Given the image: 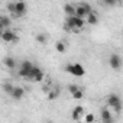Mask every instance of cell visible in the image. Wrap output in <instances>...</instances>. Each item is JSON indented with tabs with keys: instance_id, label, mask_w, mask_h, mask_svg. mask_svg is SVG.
I'll use <instances>...</instances> for the list:
<instances>
[{
	"instance_id": "obj_1",
	"label": "cell",
	"mask_w": 123,
	"mask_h": 123,
	"mask_svg": "<svg viewBox=\"0 0 123 123\" xmlns=\"http://www.w3.org/2000/svg\"><path fill=\"white\" fill-rule=\"evenodd\" d=\"M86 25V20L83 18H78L75 15H71V16H67L65 18V23H64V29L67 32H80Z\"/></svg>"
},
{
	"instance_id": "obj_2",
	"label": "cell",
	"mask_w": 123,
	"mask_h": 123,
	"mask_svg": "<svg viewBox=\"0 0 123 123\" xmlns=\"http://www.w3.org/2000/svg\"><path fill=\"white\" fill-rule=\"evenodd\" d=\"M64 70H65V73H68V74H71L74 77H83L86 74L84 67L81 64H78V62L77 64H67Z\"/></svg>"
},
{
	"instance_id": "obj_3",
	"label": "cell",
	"mask_w": 123,
	"mask_h": 123,
	"mask_svg": "<svg viewBox=\"0 0 123 123\" xmlns=\"http://www.w3.org/2000/svg\"><path fill=\"white\" fill-rule=\"evenodd\" d=\"M28 12V5L23 2V0H18V2H15V16L16 18H23Z\"/></svg>"
},
{
	"instance_id": "obj_4",
	"label": "cell",
	"mask_w": 123,
	"mask_h": 123,
	"mask_svg": "<svg viewBox=\"0 0 123 123\" xmlns=\"http://www.w3.org/2000/svg\"><path fill=\"white\" fill-rule=\"evenodd\" d=\"M2 41L3 42H13V43H16V42H19V36L13 32V31H10V28L9 29H5L3 32H2Z\"/></svg>"
},
{
	"instance_id": "obj_5",
	"label": "cell",
	"mask_w": 123,
	"mask_h": 123,
	"mask_svg": "<svg viewBox=\"0 0 123 123\" xmlns=\"http://www.w3.org/2000/svg\"><path fill=\"white\" fill-rule=\"evenodd\" d=\"M109 65L113 70H120V67H122V58H120V55L111 54L110 58H109Z\"/></svg>"
},
{
	"instance_id": "obj_6",
	"label": "cell",
	"mask_w": 123,
	"mask_h": 123,
	"mask_svg": "<svg viewBox=\"0 0 123 123\" xmlns=\"http://www.w3.org/2000/svg\"><path fill=\"white\" fill-rule=\"evenodd\" d=\"M10 96H12V98L13 100H22L23 98V96H25V88L23 87H13V90H12V93H10Z\"/></svg>"
},
{
	"instance_id": "obj_7",
	"label": "cell",
	"mask_w": 123,
	"mask_h": 123,
	"mask_svg": "<svg viewBox=\"0 0 123 123\" xmlns=\"http://www.w3.org/2000/svg\"><path fill=\"white\" fill-rule=\"evenodd\" d=\"M86 23H88V25H91V26H94V25H97L98 23V16L94 13V12H91V13H88L87 16H86Z\"/></svg>"
},
{
	"instance_id": "obj_8",
	"label": "cell",
	"mask_w": 123,
	"mask_h": 123,
	"mask_svg": "<svg viewBox=\"0 0 123 123\" xmlns=\"http://www.w3.org/2000/svg\"><path fill=\"white\" fill-rule=\"evenodd\" d=\"M117 103H122V100H120V96H117V94H110L109 97H107V106L111 109L113 106H116Z\"/></svg>"
},
{
	"instance_id": "obj_9",
	"label": "cell",
	"mask_w": 123,
	"mask_h": 123,
	"mask_svg": "<svg viewBox=\"0 0 123 123\" xmlns=\"http://www.w3.org/2000/svg\"><path fill=\"white\" fill-rule=\"evenodd\" d=\"M83 113H84V107L83 106H75L73 109V114H71L73 120H80V117H81Z\"/></svg>"
},
{
	"instance_id": "obj_10",
	"label": "cell",
	"mask_w": 123,
	"mask_h": 123,
	"mask_svg": "<svg viewBox=\"0 0 123 123\" xmlns=\"http://www.w3.org/2000/svg\"><path fill=\"white\" fill-rule=\"evenodd\" d=\"M101 120L104 123H111L113 122V117H111V111L109 109H103L101 110Z\"/></svg>"
},
{
	"instance_id": "obj_11",
	"label": "cell",
	"mask_w": 123,
	"mask_h": 123,
	"mask_svg": "<svg viewBox=\"0 0 123 123\" xmlns=\"http://www.w3.org/2000/svg\"><path fill=\"white\" fill-rule=\"evenodd\" d=\"M59 88L58 87H51L49 91H48V100H56L59 97Z\"/></svg>"
},
{
	"instance_id": "obj_12",
	"label": "cell",
	"mask_w": 123,
	"mask_h": 123,
	"mask_svg": "<svg viewBox=\"0 0 123 123\" xmlns=\"http://www.w3.org/2000/svg\"><path fill=\"white\" fill-rule=\"evenodd\" d=\"M3 64L9 68V70H13L18 64H16V59L13 58V56H6L5 59H3Z\"/></svg>"
},
{
	"instance_id": "obj_13",
	"label": "cell",
	"mask_w": 123,
	"mask_h": 123,
	"mask_svg": "<svg viewBox=\"0 0 123 123\" xmlns=\"http://www.w3.org/2000/svg\"><path fill=\"white\" fill-rule=\"evenodd\" d=\"M0 23L3 25L5 29H9L12 26V19L9 16H3V15H0Z\"/></svg>"
},
{
	"instance_id": "obj_14",
	"label": "cell",
	"mask_w": 123,
	"mask_h": 123,
	"mask_svg": "<svg viewBox=\"0 0 123 123\" xmlns=\"http://www.w3.org/2000/svg\"><path fill=\"white\" fill-rule=\"evenodd\" d=\"M64 13H65L67 16L74 15V13H75V6L71 5V3H65V5H64Z\"/></svg>"
},
{
	"instance_id": "obj_15",
	"label": "cell",
	"mask_w": 123,
	"mask_h": 123,
	"mask_svg": "<svg viewBox=\"0 0 123 123\" xmlns=\"http://www.w3.org/2000/svg\"><path fill=\"white\" fill-rule=\"evenodd\" d=\"M55 49H56V52H59V54H64L65 49H67L65 42H64V41H58V42L55 43Z\"/></svg>"
},
{
	"instance_id": "obj_16",
	"label": "cell",
	"mask_w": 123,
	"mask_h": 123,
	"mask_svg": "<svg viewBox=\"0 0 123 123\" xmlns=\"http://www.w3.org/2000/svg\"><path fill=\"white\" fill-rule=\"evenodd\" d=\"M75 16H78V18H83V19H86V12H84V7L81 6V5H77L75 6V13H74Z\"/></svg>"
},
{
	"instance_id": "obj_17",
	"label": "cell",
	"mask_w": 123,
	"mask_h": 123,
	"mask_svg": "<svg viewBox=\"0 0 123 123\" xmlns=\"http://www.w3.org/2000/svg\"><path fill=\"white\" fill-rule=\"evenodd\" d=\"M32 67H33V62H32V61L25 59V61H22V62H20V67H19V68H23V70H32Z\"/></svg>"
},
{
	"instance_id": "obj_18",
	"label": "cell",
	"mask_w": 123,
	"mask_h": 123,
	"mask_svg": "<svg viewBox=\"0 0 123 123\" xmlns=\"http://www.w3.org/2000/svg\"><path fill=\"white\" fill-rule=\"evenodd\" d=\"M35 39H36V42H38V43H41V45H45V43H46V41H48L46 35H43V33H38V35L35 36Z\"/></svg>"
},
{
	"instance_id": "obj_19",
	"label": "cell",
	"mask_w": 123,
	"mask_h": 123,
	"mask_svg": "<svg viewBox=\"0 0 123 123\" xmlns=\"http://www.w3.org/2000/svg\"><path fill=\"white\" fill-rule=\"evenodd\" d=\"M39 70H41L39 67H36V65H33V67H32V70L29 71V75H28V80H33V78H35V75L38 74V71H39Z\"/></svg>"
},
{
	"instance_id": "obj_20",
	"label": "cell",
	"mask_w": 123,
	"mask_h": 123,
	"mask_svg": "<svg viewBox=\"0 0 123 123\" xmlns=\"http://www.w3.org/2000/svg\"><path fill=\"white\" fill-rule=\"evenodd\" d=\"M43 78H45V74H43V71H42V70H39V71H38V74L35 75V78H33L32 81H35V83H41V81H43Z\"/></svg>"
},
{
	"instance_id": "obj_21",
	"label": "cell",
	"mask_w": 123,
	"mask_h": 123,
	"mask_svg": "<svg viewBox=\"0 0 123 123\" xmlns=\"http://www.w3.org/2000/svg\"><path fill=\"white\" fill-rule=\"evenodd\" d=\"M71 96H73V98H74V100H81V98L84 97V93H83V90H81V88H78V90H77V91H74Z\"/></svg>"
},
{
	"instance_id": "obj_22",
	"label": "cell",
	"mask_w": 123,
	"mask_h": 123,
	"mask_svg": "<svg viewBox=\"0 0 123 123\" xmlns=\"http://www.w3.org/2000/svg\"><path fill=\"white\" fill-rule=\"evenodd\" d=\"M13 87H15L13 84H10V83H5V84H3V91H5L6 94H9V96H10V93H12Z\"/></svg>"
},
{
	"instance_id": "obj_23",
	"label": "cell",
	"mask_w": 123,
	"mask_h": 123,
	"mask_svg": "<svg viewBox=\"0 0 123 123\" xmlns=\"http://www.w3.org/2000/svg\"><path fill=\"white\" fill-rule=\"evenodd\" d=\"M81 6L84 7V12H86V15H88V13H91V12H93V7H91L88 3H81Z\"/></svg>"
},
{
	"instance_id": "obj_24",
	"label": "cell",
	"mask_w": 123,
	"mask_h": 123,
	"mask_svg": "<svg viewBox=\"0 0 123 123\" xmlns=\"http://www.w3.org/2000/svg\"><path fill=\"white\" fill-rule=\"evenodd\" d=\"M111 111H114L116 114H119V113L122 111V103H117L116 106H113V107H111Z\"/></svg>"
},
{
	"instance_id": "obj_25",
	"label": "cell",
	"mask_w": 123,
	"mask_h": 123,
	"mask_svg": "<svg viewBox=\"0 0 123 123\" xmlns=\"http://www.w3.org/2000/svg\"><path fill=\"white\" fill-rule=\"evenodd\" d=\"M103 2L107 5V6H116V5H119V2H120V0H103Z\"/></svg>"
},
{
	"instance_id": "obj_26",
	"label": "cell",
	"mask_w": 123,
	"mask_h": 123,
	"mask_svg": "<svg viewBox=\"0 0 123 123\" xmlns=\"http://www.w3.org/2000/svg\"><path fill=\"white\" fill-rule=\"evenodd\" d=\"M78 88H80V87H78V86H77V84H70V86H68V91H70V93H71V94H73V93H74V91H77V90H78Z\"/></svg>"
},
{
	"instance_id": "obj_27",
	"label": "cell",
	"mask_w": 123,
	"mask_h": 123,
	"mask_svg": "<svg viewBox=\"0 0 123 123\" xmlns=\"http://www.w3.org/2000/svg\"><path fill=\"white\" fill-rule=\"evenodd\" d=\"M96 120V117H94V114H91V113H88L87 116H86V122L87 123H93Z\"/></svg>"
},
{
	"instance_id": "obj_28",
	"label": "cell",
	"mask_w": 123,
	"mask_h": 123,
	"mask_svg": "<svg viewBox=\"0 0 123 123\" xmlns=\"http://www.w3.org/2000/svg\"><path fill=\"white\" fill-rule=\"evenodd\" d=\"M6 7H7V12H10V13H15V3H7L6 5Z\"/></svg>"
},
{
	"instance_id": "obj_29",
	"label": "cell",
	"mask_w": 123,
	"mask_h": 123,
	"mask_svg": "<svg viewBox=\"0 0 123 123\" xmlns=\"http://www.w3.org/2000/svg\"><path fill=\"white\" fill-rule=\"evenodd\" d=\"M2 32H3V31H2V29H0V36H2Z\"/></svg>"
}]
</instances>
